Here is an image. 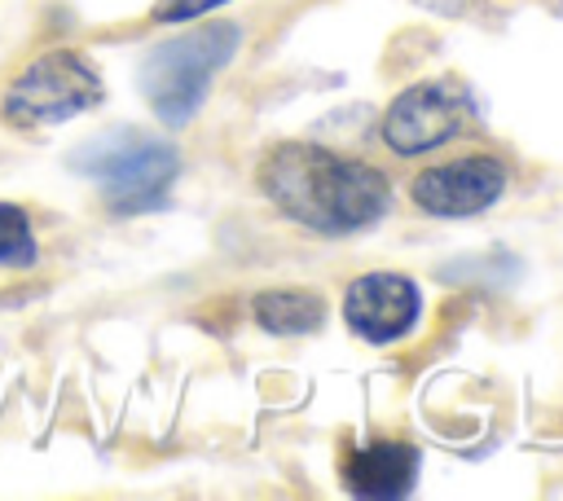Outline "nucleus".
Segmentation results:
<instances>
[{"instance_id":"1","label":"nucleus","mask_w":563,"mask_h":501,"mask_svg":"<svg viewBox=\"0 0 563 501\" xmlns=\"http://www.w3.org/2000/svg\"><path fill=\"white\" fill-rule=\"evenodd\" d=\"M260 189L282 215L325 237L369 229L391 207V185L378 167L308 141L268 149V158L260 163Z\"/></svg>"},{"instance_id":"2","label":"nucleus","mask_w":563,"mask_h":501,"mask_svg":"<svg viewBox=\"0 0 563 501\" xmlns=\"http://www.w3.org/2000/svg\"><path fill=\"white\" fill-rule=\"evenodd\" d=\"M242 31L233 22H202L154 44L136 70V84L163 127H185L211 92V79L233 62Z\"/></svg>"},{"instance_id":"3","label":"nucleus","mask_w":563,"mask_h":501,"mask_svg":"<svg viewBox=\"0 0 563 501\" xmlns=\"http://www.w3.org/2000/svg\"><path fill=\"white\" fill-rule=\"evenodd\" d=\"M70 167L79 176L97 180L110 211L136 215V211L163 207V198L180 171V154L163 136H150L141 127H114V132L84 141L70 154Z\"/></svg>"},{"instance_id":"4","label":"nucleus","mask_w":563,"mask_h":501,"mask_svg":"<svg viewBox=\"0 0 563 501\" xmlns=\"http://www.w3.org/2000/svg\"><path fill=\"white\" fill-rule=\"evenodd\" d=\"M106 84L97 66L75 48L40 53L4 92V119L13 127H53L101 105Z\"/></svg>"},{"instance_id":"5","label":"nucleus","mask_w":563,"mask_h":501,"mask_svg":"<svg viewBox=\"0 0 563 501\" xmlns=\"http://www.w3.org/2000/svg\"><path fill=\"white\" fill-rule=\"evenodd\" d=\"M471 119V105L449 84H413L405 88L383 119V141L396 154H422L453 141Z\"/></svg>"},{"instance_id":"6","label":"nucleus","mask_w":563,"mask_h":501,"mask_svg":"<svg viewBox=\"0 0 563 501\" xmlns=\"http://www.w3.org/2000/svg\"><path fill=\"white\" fill-rule=\"evenodd\" d=\"M422 316V290L400 272H365L343 294V321L365 343H396Z\"/></svg>"},{"instance_id":"7","label":"nucleus","mask_w":563,"mask_h":501,"mask_svg":"<svg viewBox=\"0 0 563 501\" xmlns=\"http://www.w3.org/2000/svg\"><path fill=\"white\" fill-rule=\"evenodd\" d=\"M409 193L431 215H475L506 193V167L493 154H471L457 163L427 167L422 176H413Z\"/></svg>"},{"instance_id":"8","label":"nucleus","mask_w":563,"mask_h":501,"mask_svg":"<svg viewBox=\"0 0 563 501\" xmlns=\"http://www.w3.org/2000/svg\"><path fill=\"white\" fill-rule=\"evenodd\" d=\"M418 479V448L405 439H369L347 457L343 483L356 497H405Z\"/></svg>"},{"instance_id":"9","label":"nucleus","mask_w":563,"mask_h":501,"mask_svg":"<svg viewBox=\"0 0 563 501\" xmlns=\"http://www.w3.org/2000/svg\"><path fill=\"white\" fill-rule=\"evenodd\" d=\"M251 312L268 334H312L325 321L321 299L308 290H264L255 294Z\"/></svg>"},{"instance_id":"10","label":"nucleus","mask_w":563,"mask_h":501,"mask_svg":"<svg viewBox=\"0 0 563 501\" xmlns=\"http://www.w3.org/2000/svg\"><path fill=\"white\" fill-rule=\"evenodd\" d=\"M35 259V233L22 207L0 202V264L4 268H26Z\"/></svg>"},{"instance_id":"11","label":"nucleus","mask_w":563,"mask_h":501,"mask_svg":"<svg viewBox=\"0 0 563 501\" xmlns=\"http://www.w3.org/2000/svg\"><path fill=\"white\" fill-rule=\"evenodd\" d=\"M229 0H158L154 4V22H189V18H202L211 9H220Z\"/></svg>"},{"instance_id":"12","label":"nucleus","mask_w":563,"mask_h":501,"mask_svg":"<svg viewBox=\"0 0 563 501\" xmlns=\"http://www.w3.org/2000/svg\"><path fill=\"white\" fill-rule=\"evenodd\" d=\"M422 9H431V13H444V18H457V13H466L475 0H418Z\"/></svg>"}]
</instances>
